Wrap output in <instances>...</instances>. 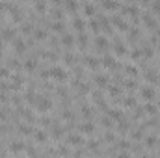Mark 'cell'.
Masks as SVG:
<instances>
[{
	"instance_id": "1",
	"label": "cell",
	"mask_w": 160,
	"mask_h": 158,
	"mask_svg": "<svg viewBox=\"0 0 160 158\" xmlns=\"http://www.w3.org/2000/svg\"><path fill=\"white\" fill-rule=\"evenodd\" d=\"M51 78L58 80V82H63V80L67 78V73H65L62 67H52V69H51Z\"/></svg>"
},
{
	"instance_id": "2",
	"label": "cell",
	"mask_w": 160,
	"mask_h": 158,
	"mask_svg": "<svg viewBox=\"0 0 160 158\" xmlns=\"http://www.w3.org/2000/svg\"><path fill=\"white\" fill-rule=\"evenodd\" d=\"M36 108L39 114H45V112H48L52 108V104H51V100H47V99H37L36 100Z\"/></svg>"
},
{
	"instance_id": "3",
	"label": "cell",
	"mask_w": 160,
	"mask_h": 158,
	"mask_svg": "<svg viewBox=\"0 0 160 158\" xmlns=\"http://www.w3.org/2000/svg\"><path fill=\"white\" fill-rule=\"evenodd\" d=\"M108 47H110V41L104 37V35H99V37L95 39V48L97 50H106Z\"/></svg>"
},
{
	"instance_id": "4",
	"label": "cell",
	"mask_w": 160,
	"mask_h": 158,
	"mask_svg": "<svg viewBox=\"0 0 160 158\" xmlns=\"http://www.w3.org/2000/svg\"><path fill=\"white\" fill-rule=\"evenodd\" d=\"M102 8L108 9V11H114V9L119 8V4L116 2V0H102Z\"/></svg>"
},
{
	"instance_id": "5",
	"label": "cell",
	"mask_w": 160,
	"mask_h": 158,
	"mask_svg": "<svg viewBox=\"0 0 160 158\" xmlns=\"http://www.w3.org/2000/svg\"><path fill=\"white\" fill-rule=\"evenodd\" d=\"M13 47H15V52H17V54H22L24 50H26V43H24L22 39H15Z\"/></svg>"
},
{
	"instance_id": "6",
	"label": "cell",
	"mask_w": 160,
	"mask_h": 158,
	"mask_svg": "<svg viewBox=\"0 0 160 158\" xmlns=\"http://www.w3.org/2000/svg\"><path fill=\"white\" fill-rule=\"evenodd\" d=\"M112 21H114V24H116V26H117L119 30H127V28H128V26H127V22H125V19H123V17H114Z\"/></svg>"
},
{
	"instance_id": "7",
	"label": "cell",
	"mask_w": 160,
	"mask_h": 158,
	"mask_svg": "<svg viewBox=\"0 0 160 158\" xmlns=\"http://www.w3.org/2000/svg\"><path fill=\"white\" fill-rule=\"evenodd\" d=\"M13 37H15V32L11 28H8V30L2 32V39H4V41H13Z\"/></svg>"
},
{
	"instance_id": "8",
	"label": "cell",
	"mask_w": 160,
	"mask_h": 158,
	"mask_svg": "<svg viewBox=\"0 0 160 158\" xmlns=\"http://www.w3.org/2000/svg\"><path fill=\"white\" fill-rule=\"evenodd\" d=\"M19 132H21L22 136H30V134H34V132H32V129H30V125H26V123L19 125Z\"/></svg>"
},
{
	"instance_id": "9",
	"label": "cell",
	"mask_w": 160,
	"mask_h": 158,
	"mask_svg": "<svg viewBox=\"0 0 160 158\" xmlns=\"http://www.w3.org/2000/svg\"><path fill=\"white\" fill-rule=\"evenodd\" d=\"M142 95H143V99H145V100H153L154 99V91L149 89V88H143L142 89Z\"/></svg>"
},
{
	"instance_id": "10",
	"label": "cell",
	"mask_w": 160,
	"mask_h": 158,
	"mask_svg": "<svg viewBox=\"0 0 160 158\" xmlns=\"http://www.w3.org/2000/svg\"><path fill=\"white\" fill-rule=\"evenodd\" d=\"M143 22H145L149 28H156V21H153L149 13H143Z\"/></svg>"
},
{
	"instance_id": "11",
	"label": "cell",
	"mask_w": 160,
	"mask_h": 158,
	"mask_svg": "<svg viewBox=\"0 0 160 158\" xmlns=\"http://www.w3.org/2000/svg\"><path fill=\"white\" fill-rule=\"evenodd\" d=\"M93 129L95 126L91 123H84L82 126H80V132H82V134H93Z\"/></svg>"
},
{
	"instance_id": "12",
	"label": "cell",
	"mask_w": 160,
	"mask_h": 158,
	"mask_svg": "<svg viewBox=\"0 0 160 158\" xmlns=\"http://www.w3.org/2000/svg\"><path fill=\"white\" fill-rule=\"evenodd\" d=\"M62 43L65 45V47H71V45L74 43V41H73V35H71V34H63V35H62Z\"/></svg>"
},
{
	"instance_id": "13",
	"label": "cell",
	"mask_w": 160,
	"mask_h": 158,
	"mask_svg": "<svg viewBox=\"0 0 160 158\" xmlns=\"http://www.w3.org/2000/svg\"><path fill=\"white\" fill-rule=\"evenodd\" d=\"M32 35L37 39V41H43V39L47 37V32H45V30H34V34H32Z\"/></svg>"
},
{
	"instance_id": "14",
	"label": "cell",
	"mask_w": 160,
	"mask_h": 158,
	"mask_svg": "<svg viewBox=\"0 0 160 158\" xmlns=\"http://www.w3.org/2000/svg\"><path fill=\"white\" fill-rule=\"evenodd\" d=\"M34 136H36V141H39V143H45V141H47V134H45L43 130H37Z\"/></svg>"
},
{
	"instance_id": "15",
	"label": "cell",
	"mask_w": 160,
	"mask_h": 158,
	"mask_svg": "<svg viewBox=\"0 0 160 158\" xmlns=\"http://www.w3.org/2000/svg\"><path fill=\"white\" fill-rule=\"evenodd\" d=\"M84 13H86L88 17H93L95 15V6L93 4H86V6H84Z\"/></svg>"
},
{
	"instance_id": "16",
	"label": "cell",
	"mask_w": 160,
	"mask_h": 158,
	"mask_svg": "<svg viewBox=\"0 0 160 158\" xmlns=\"http://www.w3.org/2000/svg\"><path fill=\"white\" fill-rule=\"evenodd\" d=\"M24 149L22 143H19V141H15V143H11V147H9V152H21Z\"/></svg>"
},
{
	"instance_id": "17",
	"label": "cell",
	"mask_w": 160,
	"mask_h": 158,
	"mask_svg": "<svg viewBox=\"0 0 160 158\" xmlns=\"http://www.w3.org/2000/svg\"><path fill=\"white\" fill-rule=\"evenodd\" d=\"M73 26H74V30L82 32V30H84V21H82V19H74V21H73Z\"/></svg>"
},
{
	"instance_id": "18",
	"label": "cell",
	"mask_w": 160,
	"mask_h": 158,
	"mask_svg": "<svg viewBox=\"0 0 160 158\" xmlns=\"http://www.w3.org/2000/svg\"><path fill=\"white\" fill-rule=\"evenodd\" d=\"M102 63H104V67H116V60L110 58V56H106V58L102 60Z\"/></svg>"
},
{
	"instance_id": "19",
	"label": "cell",
	"mask_w": 160,
	"mask_h": 158,
	"mask_svg": "<svg viewBox=\"0 0 160 158\" xmlns=\"http://www.w3.org/2000/svg\"><path fill=\"white\" fill-rule=\"evenodd\" d=\"M65 6L69 8V11H71V13H74V11H76V8H78V4L74 2V0H67V2H65Z\"/></svg>"
},
{
	"instance_id": "20",
	"label": "cell",
	"mask_w": 160,
	"mask_h": 158,
	"mask_svg": "<svg viewBox=\"0 0 160 158\" xmlns=\"http://www.w3.org/2000/svg\"><path fill=\"white\" fill-rule=\"evenodd\" d=\"M156 143H158V140H156L154 136H149V138H145V145H147V147H154Z\"/></svg>"
},
{
	"instance_id": "21",
	"label": "cell",
	"mask_w": 160,
	"mask_h": 158,
	"mask_svg": "<svg viewBox=\"0 0 160 158\" xmlns=\"http://www.w3.org/2000/svg\"><path fill=\"white\" fill-rule=\"evenodd\" d=\"M69 143L71 145H80L82 143V138L80 136H69Z\"/></svg>"
},
{
	"instance_id": "22",
	"label": "cell",
	"mask_w": 160,
	"mask_h": 158,
	"mask_svg": "<svg viewBox=\"0 0 160 158\" xmlns=\"http://www.w3.org/2000/svg\"><path fill=\"white\" fill-rule=\"evenodd\" d=\"M151 8H153V13L160 15V0H153V2H151Z\"/></svg>"
},
{
	"instance_id": "23",
	"label": "cell",
	"mask_w": 160,
	"mask_h": 158,
	"mask_svg": "<svg viewBox=\"0 0 160 158\" xmlns=\"http://www.w3.org/2000/svg\"><path fill=\"white\" fill-rule=\"evenodd\" d=\"M24 69H26V71H34V69H36V60H28V62L24 63Z\"/></svg>"
},
{
	"instance_id": "24",
	"label": "cell",
	"mask_w": 160,
	"mask_h": 158,
	"mask_svg": "<svg viewBox=\"0 0 160 158\" xmlns=\"http://www.w3.org/2000/svg\"><path fill=\"white\" fill-rule=\"evenodd\" d=\"M52 30H54V32H58V34H60V32H63V30H65V26H63V22H60V21H58V22H54Z\"/></svg>"
},
{
	"instance_id": "25",
	"label": "cell",
	"mask_w": 160,
	"mask_h": 158,
	"mask_svg": "<svg viewBox=\"0 0 160 158\" xmlns=\"http://www.w3.org/2000/svg\"><path fill=\"white\" fill-rule=\"evenodd\" d=\"M36 9H37L39 13H43L45 9H47V6H45V2H43V0H37V2H36Z\"/></svg>"
},
{
	"instance_id": "26",
	"label": "cell",
	"mask_w": 160,
	"mask_h": 158,
	"mask_svg": "<svg viewBox=\"0 0 160 158\" xmlns=\"http://www.w3.org/2000/svg\"><path fill=\"white\" fill-rule=\"evenodd\" d=\"M86 39H88V37H86L84 34H82V35H78V45H80V48H86V45H88Z\"/></svg>"
},
{
	"instance_id": "27",
	"label": "cell",
	"mask_w": 160,
	"mask_h": 158,
	"mask_svg": "<svg viewBox=\"0 0 160 158\" xmlns=\"http://www.w3.org/2000/svg\"><path fill=\"white\" fill-rule=\"evenodd\" d=\"M110 114H112V119L121 121V112H119V110H114V112H110Z\"/></svg>"
},
{
	"instance_id": "28",
	"label": "cell",
	"mask_w": 160,
	"mask_h": 158,
	"mask_svg": "<svg viewBox=\"0 0 160 158\" xmlns=\"http://www.w3.org/2000/svg\"><path fill=\"white\" fill-rule=\"evenodd\" d=\"M86 63L89 65V67H97V65H99V62H97V60H93V58H86Z\"/></svg>"
},
{
	"instance_id": "29",
	"label": "cell",
	"mask_w": 160,
	"mask_h": 158,
	"mask_svg": "<svg viewBox=\"0 0 160 158\" xmlns=\"http://www.w3.org/2000/svg\"><path fill=\"white\" fill-rule=\"evenodd\" d=\"M22 34H34V28L30 26V24H24V26H22Z\"/></svg>"
},
{
	"instance_id": "30",
	"label": "cell",
	"mask_w": 160,
	"mask_h": 158,
	"mask_svg": "<svg viewBox=\"0 0 160 158\" xmlns=\"http://www.w3.org/2000/svg\"><path fill=\"white\" fill-rule=\"evenodd\" d=\"M95 82H97L99 86H104L106 84V78H104V76H95Z\"/></svg>"
},
{
	"instance_id": "31",
	"label": "cell",
	"mask_w": 160,
	"mask_h": 158,
	"mask_svg": "<svg viewBox=\"0 0 160 158\" xmlns=\"http://www.w3.org/2000/svg\"><path fill=\"white\" fill-rule=\"evenodd\" d=\"M116 54H117V56L125 54V48H123V45H116Z\"/></svg>"
},
{
	"instance_id": "32",
	"label": "cell",
	"mask_w": 160,
	"mask_h": 158,
	"mask_svg": "<svg viewBox=\"0 0 160 158\" xmlns=\"http://www.w3.org/2000/svg\"><path fill=\"white\" fill-rule=\"evenodd\" d=\"M52 136H54V138H62V136H63V130H62V129H56V130L52 132Z\"/></svg>"
},
{
	"instance_id": "33",
	"label": "cell",
	"mask_w": 160,
	"mask_h": 158,
	"mask_svg": "<svg viewBox=\"0 0 160 158\" xmlns=\"http://www.w3.org/2000/svg\"><path fill=\"white\" fill-rule=\"evenodd\" d=\"M4 76H6V78L9 76V71L8 69H0V78H4Z\"/></svg>"
},
{
	"instance_id": "34",
	"label": "cell",
	"mask_w": 160,
	"mask_h": 158,
	"mask_svg": "<svg viewBox=\"0 0 160 158\" xmlns=\"http://www.w3.org/2000/svg\"><path fill=\"white\" fill-rule=\"evenodd\" d=\"M132 138H134V140H142V138H143V134H142L140 130H136V132L132 134Z\"/></svg>"
},
{
	"instance_id": "35",
	"label": "cell",
	"mask_w": 160,
	"mask_h": 158,
	"mask_svg": "<svg viewBox=\"0 0 160 158\" xmlns=\"http://www.w3.org/2000/svg\"><path fill=\"white\" fill-rule=\"evenodd\" d=\"M71 117H73V114H71V112H63V119H71Z\"/></svg>"
},
{
	"instance_id": "36",
	"label": "cell",
	"mask_w": 160,
	"mask_h": 158,
	"mask_svg": "<svg viewBox=\"0 0 160 158\" xmlns=\"http://www.w3.org/2000/svg\"><path fill=\"white\" fill-rule=\"evenodd\" d=\"M52 15H54V19H62V11H54Z\"/></svg>"
},
{
	"instance_id": "37",
	"label": "cell",
	"mask_w": 160,
	"mask_h": 158,
	"mask_svg": "<svg viewBox=\"0 0 160 158\" xmlns=\"http://www.w3.org/2000/svg\"><path fill=\"white\" fill-rule=\"evenodd\" d=\"M116 138H114V134H106V141H114Z\"/></svg>"
},
{
	"instance_id": "38",
	"label": "cell",
	"mask_w": 160,
	"mask_h": 158,
	"mask_svg": "<svg viewBox=\"0 0 160 158\" xmlns=\"http://www.w3.org/2000/svg\"><path fill=\"white\" fill-rule=\"evenodd\" d=\"M127 73H128V74H136V69H134V67H128Z\"/></svg>"
},
{
	"instance_id": "39",
	"label": "cell",
	"mask_w": 160,
	"mask_h": 158,
	"mask_svg": "<svg viewBox=\"0 0 160 158\" xmlns=\"http://www.w3.org/2000/svg\"><path fill=\"white\" fill-rule=\"evenodd\" d=\"M89 147H91V149H97V141H89Z\"/></svg>"
},
{
	"instance_id": "40",
	"label": "cell",
	"mask_w": 160,
	"mask_h": 158,
	"mask_svg": "<svg viewBox=\"0 0 160 158\" xmlns=\"http://www.w3.org/2000/svg\"><path fill=\"white\" fill-rule=\"evenodd\" d=\"M140 2H142L143 6H147V4H151V0H140Z\"/></svg>"
},
{
	"instance_id": "41",
	"label": "cell",
	"mask_w": 160,
	"mask_h": 158,
	"mask_svg": "<svg viewBox=\"0 0 160 158\" xmlns=\"http://www.w3.org/2000/svg\"><path fill=\"white\" fill-rule=\"evenodd\" d=\"M52 2H56V4H60V2H62V0H52Z\"/></svg>"
}]
</instances>
